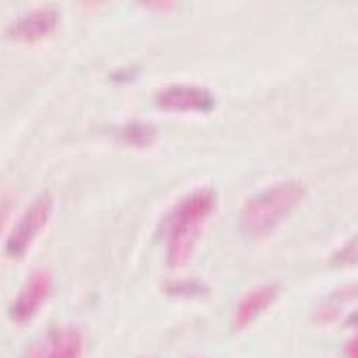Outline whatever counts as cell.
Listing matches in <instances>:
<instances>
[{"label":"cell","mask_w":358,"mask_h":358,"mask_svg":"<svg viewBox=\"0 0 358 358\" xmlns=\"http://www.w3.org/2000/svg\"><path fill=\"white\" fill-rule=\"evenodd\" d=\"M52 210L54 201L50 193L44 192L34 199L8 236V257H10L12 260H19V258L27 255L36 238L47 228Z\"/></svg>","instance_id":"cell-3"},{"label":"cell","mask_w":358,"mask_h":358,"mask_svg":"<svg viewBox=\"0 0 358 358\" xmlns=\"http://www.w3.org/2000/svg\"><path fill=\"white\" fill-rule=\"evenodd\" d=\"M117 135L125 145L132 148H147L157 141L158 129L150 122L132 121L125 124Z\"/></svg>","instance_id":"cell-10"},{"label":"cell","mask_w":358,"mask_h":358,"mask_svg":"<svg viewBox=\"0 0 358 358\" xmlns=\"http://www.w3.org/2000/svg\"><path fill=\"white\" fill-rule=\"evenodd\" d=\"M278 293H280V289L277 285H263L245 293L234 310L232 328L235 331L248 328L258 316L275 302Z\"/></svg>","instance_id":"cell-7"},{"label":"cell","mask_w":358,"mask_h":358,"mask_svg":"<svg viewBox=\"0 0 358 358\" xmlns=\"http://www.w3.org/2000/svg\"><path fill=\"white\" fill-rule=\"evenodd\" d=\"M45 358H80L83 336L78 329L67 327L52 332L45 340Z\"/></svg>","instance_id":"cell-8"},{"label":"cell","mask_w":358,"mask_h":358,"mask_svg":"<svg viewBox=\"0 0 358 358\" xmlns=\"http://www.w3.org/2000/svg\"><path fill=\"white\" fill-rule=\"evenodd\" d=\"M158 109L177 113H208L216 106L215 94L205 86L176 83L158 90L154 96Z\"/></svg>","instance_id":"cell-4"},{"label":"cell","mask_w":358,"mask_h":358,"mask_svg":"<svg viewBox=\"0 0 358 358\" xmlns=\"http://www.w3.org/2000/svg\"><path fill=\"white\" fill-rule=\"evenodd\" d=\"M335 260L340 264H354L357 262V238L338 251Z\"/></svg>","instance_id":"cell-12"},{"label":"cell","mask_w":358,"mask_h":358,"mask_svg":"<svg viewBox=\"0 0 358 358\" xmlns=\"http://www.w3.org/2000/svg\"><path fill=\"white\" fill-rule=\"evenodd\" d=\"M206 292V286L203 283H199L196 280H180L169 285L167 293L171 296L178 297H194V296H203Z\"/></svg>","instance_id":"cell-11"},{"label":"cell","mask_w":358,"mask_h":358,"mask_svg":"<svg viewBox=\"0 0 358 358\" xmlns=\"http://www.w3.org/2000/svg\"><path fill=\"white\" fill-rule=\"evenodd\" d=\"M306 197V187L296 180L273 185L254 194L240 212V228L251 238L274 232Z\"/></svg>","instance_id":"cell-2"},{"label":"cell","mask_w":358,"mask_h":358,"mask_svg":"<svg viewBox=\"0 0 358 358\" xmlns=\"http://www.w3.org/2000/svg\"><path fill=\"white\" fill-rule=\"evenodd\" d=\"M344 355L345 358H358V343L357 335L350 338V340L344 345Z\"/></svg>","instance_id":"cell-15"},{"label":"cell","mask_w":358,"mask_h":358,"mask_svg":"<svg viewBox=\"0 0 358 358\" xmlns=\"http://www.w3.org/2000/svg\"><path fill=\"white\" fill-rule=\"evenodd\" d=\"M139 3H143V6H145L147 9L158 12V13L170 12L174 8L173 2H139Z\"/></svg>","instance_id":"cell-14"},{"label":"cell","mask_w":358,"mask_h":358,"mask_svg":"<svg viewBox=\"0 0 358 358\" xmlns=\"http://www.w3.org/2000/svg\"><path fill=\"white\" fill-rule=\"evenodd\" d=\"M357 297V285H347L335 290L328 296L325 302L316 309L315 320L317 324H331L334 322L345 303L352 302Z\"/></svg>","instance_id":"cell-9"},{"label":"cell","mask_w":358,"mask_h":358,"mask_svg":"<svg viewBox=\"0 0 358 358\" xmlns=\"http://www.w3.org/2000/svg\"><path fill=\"white\" fill-rule=\"evenodd\" d=\"M45 355H47V345H45V340H43L32 344L24 352L22 358H45Z\"/></svg>","instance_id":"cell-13"},{"label":"cell","mask_w":358,"mask_h":358,"mask_svg":"<svg viewBox=\"0 0 358 358\" xmlns=\"http://www.w3.org/2000/svg\"><path fill=\"white\" fill-rule=\"evenodd\" d=\"M216 206V192L210 187H202L189 193L171 208L163 225L167 266L182 267L190 260Z\"/></svg>","instance_id":"cell-1"},{"label":"cell","mask_w":358,"mask_h":358,"mask_svg":"<svg viewBox=\"0 0 358 358\" xmlns=\"http://www.w3.org/2000/svg\"><path fill=\"white\" fill-rule=\"evenodd\" d=\"M52 292V277L47 270H35L16 294L10 305V320L17 325H27L43 309Z\"/></svg>","instance_id":"cell-5"},{"label":"cell","mask_w":358,"mask_h":358,"mask_svg":"<svg viewBox=\"0 0 358 358\" xmlns=\"http://www.w3.org/2000/svg\"><path fill=\"white\" fill-rule=\"evenodd\" d=\"M59 25V13L54 8L34 9L8 25L5 35L16 43L35 44L52 36Z\"/></svg>","instance_id":"cell-6"}]
</instances>
